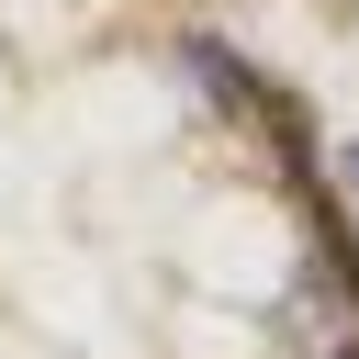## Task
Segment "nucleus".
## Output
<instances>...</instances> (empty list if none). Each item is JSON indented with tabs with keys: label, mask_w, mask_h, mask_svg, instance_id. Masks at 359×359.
<instances>
[{
	"label": "nucleus",
	"mask_w": 359,
	"mask_h": 359,
	"mask_svg": "<svg viewBox=\"0 0 359 359\" xmlns=\"http://www.w3.org/2000/svg\"><path fill=\"white\" fill-rule=\"evenodd\" d=\"M325 180H337V202L359 213V135H348V146H325Z\"/></svg>",
	"instance_id": "obj_1"
}]
</instances>
